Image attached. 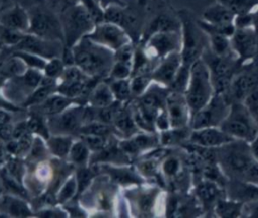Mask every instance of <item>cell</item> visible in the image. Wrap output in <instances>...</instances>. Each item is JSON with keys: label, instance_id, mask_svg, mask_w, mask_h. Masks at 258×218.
Instances as JSON below:
<instances>
[{"label": "cell", "instance_id": "6da1fadb", "mask_svg": "<svg viewBox=\"0 0 258 218\" xmlns=\"http://www.w3.org/2000/svg\"><path fill=\"white\" fill-rule=\"evenodd\" d=\"M217 161L229 180L258 185V162L249 143L233 140L218 148Z\"/></svg>", "mask_w": 258, "mask_h": 218}, {"label": "cell", "instance_id": "7a4b0ae2", "mask_svg": "<svg viewBox=\"0 0 258 218\" xmlns=\"http://www.w3.org/2000/svg\"><path fill=\"white\" fill-rule=\"evenodd\" d=\"M74 63L85 74L91 76H101L111 70L114 53L110 48H107L99 43L94 42L87 36L82 37L73 49Z\"/></svg>", "mask_w": 258, "mask_h": 218}, {"label": "cell", "instance_id": "3957f363", "mask_svg": "<svg viewBox=\"0 0 258 218\" xmlns=\"http://www.w3.org/2000/svg\"><path fill=\"white\" fill-rule=\"evenodd\" d=\"M181 26V58L182 64L191 66L201 59L209 45L207 33L199 25L198 18H195L188 10H180L177 13Z\"/></svg>", "mask_w": 258, "mask_h": 218}, {"label": "cell", "instance_id": "277c9868", "mask_svg": "<svg viewBox=\"0 0 258 218\" xmlns=\"http://www.w3.org/2000/svg\"><path fill=\"white\" fill-rule=\"evenodd\" d=\"M210 70L201 58L191 64L184 96L191 114L202 109L214 96Z\"/></svg>", "mask_w": 258, "mask_h": 218}, {"label": "cell", "instance_id": "5b68a950", "mask_svg": "<svg viewBox=\"0 0 258 218\" xmlns=\"http://www.w3.org/2000/svg\"><path fill=\"white\" fill-rule=\"evenodd\" d=\"M235 140L251 143L258 136V123L243 102H232L229 113L220 125Z\"/></svg>", "mask_w": 258, "mask_h": 218}, {"label": "cell", "instance_id": "8992f818", "mask_svg": "<svg viewBox=\"0 0 258 218\" xmlns=\"http://www.w3.org/2000/svg\"><path fill=\"white\" fill-rule=\"evenodd\" d=\"M202 59L207 64L214 91L217 94L228 93L233 77L241 67L236 57H219L214 54L208 47L204 51Z\"/></svg>", "mask_w": 258, "mask_h": 218}, {"label": "cell", "instance_id": "52a82bcc", "mask_svg": "<svg viewBox=\"0 0 258 218\" xmlns=\"http://www.w3.org/2000/svg\"><path fill=\"white\" fill-rule=\"evenodd\" d=\"M232 102L226 94L215 93L211 100L190 116L189 128L200 129L210 126H220L227 117Z\"/></svg>", "mask_w": 258, "mask_h": 218}, {"label": "cell", "instance_id": "ba28073f", "mask_svg": "<svg viewBox=\"0 0 258 218\" xmlns=\"http://www.w3.org/2000/svg\"><path fill=\"white\" fill-rule=\"evenodd\" d=\"M95 27V19L85 5H76L67 11L63 21V36L69 45L76 44L81 37Z\"/></svg>", "mask_w": 258, "mask_h": 218}, {"label": "cell", "instance_id": "9c48e42d", "mask_svg": "<svg viewBox=\"0 0 258 218\" xmlns=\"http://www.w3.org/2000/svg\"><path fill=\"white\" fill-rule=\"evenodd\" d=\"M181 28L162 30L146 37L144 51L151 61L159 62L166 56L181 50Z\"/></svg>", "mask_w": 258, "mask_h": 218}, {"label": "cell", "instance_id": "30bf717a", "mask_svg": "<svg viewBox=\"0 0 258 218\" xmlns=\"http://www.w3.org/2000/svg\"><path fill=\"white\" fill-rule=\"evenodd\" d=\"M258 89V71L249 63L239 68L233 77L227 96L231 102H242L252 91Z\"/></svg>", "mask_w": 258, "mask_h": 218}, {"label": "cell", "instance_id": "8fae6325", "mask_svg": "<svg viewBox=\"0 0 258 218\" xmlns=\"http://www.w3.org/2000/svg\"><path fill=\"white\" fill-rule=\"evenodd\" d=\"M231 44L240 66L247 65L258 51V33L254 27L236 28L231 36Z\"/></svg>", "mask_w": 258, "mask_h": 218}, {"label": "cell", "instance_id": "7c38bea8", "mask_svg": "<svg viewBox=\"0 0 258 218\" xmlns=\"http://www.w3.org/2000/svg\"><path fill=\"white\" fill-rule=\"evenodd\" d=\"M86 36L111 50H117L123 45L130 43V38L120 25L107 21L95 26Z\"/></svg>", "mask_w": 258, "mask_h": 218}, {"label": "cell", "instance_id": "4fadbf2b", "mask_svg": "<svg viewBox=\"0 0 258 218\" xmlns=\"http://www.w3.org/2000/svg\"><path fill=\"white\" fill-rule=\"evenodd\" d=\"M28 30L31 34L49 40L57 41V39H60L63 36L62 27L57 19L41 10H36L29 16Z\"/></svg>", "mask_w": 258, "mask_h": 218}, {"label": "cell", "instance_id": "5bb4252c", "mask_svg": "<svg viewBox=\"0 0 258 218\" xmlns=\"http://www.w3.org/2000/svg\"><path fill=\"white\" fill-rule=\"evenodd\" d=\"M165 108L168 114L170 128L189 127L191 112L186 102L184 93L172 90L167 93Z\"/></svg>", "mask_w": 258, "mask_h": 218}, {"label": "cell", "instance_id": "9a60e30c", "mask_svg": "<svg viewBox=\"0 0 258 218\" xmlns=\"http://www.w3.org/2000/svg\"><path fill=\"white\" fill-rule=\"evenodd\" d=\"M235 140L220 126H210L200 129H191L187 142L208 149H218Z\"/></svg>", "mask_w": 258, "mask_h": 218}, {"label": "cell", "instance_id": "2e32d148", "mask_svg": "<svg viewBox=\"0 0 258 218\" xmlns=\"http://www.w3.org/2000/svg\"><path fill=\"white\" fill-rule=\"evenodd\" d=\"M182 66L180 51L172 52L161 59L154 67L151 78L158 84L169 88Z\"/></svg>", "mask_w": 258, "mask_h": 218}, {"label": "cell", "instance_id": "e0dca14e", "mask_svg": "<svg viewBox=\"0 0 258 218\" xmlns=\"http://www.w3.org/2000/svg\"><path fill=\"white\" fill-rule=\"evenodd\" d=\"M16 46L19 50L28 51L43 59H53L59 53V45L56 40L45 39L34 34L23 35Z\"/></svg>", "mask_w": 258, "mask_h": 218}, {"label": "cell", "instance_id": "ac0fdd59", "mask_svg": "<svg viewBox=\"0 0 258 218\" xmlns=\"http://www.w3.org/2000/svg\"><path fill=\"white\" fill-rule=\"evenodd\" d=\"M225 188L214 181L201 178L194 185V196L198 200L203 210H214V206L222 196Z\"/></svg>", "mask_w": 258, "mask_h": 218}, {"label": "cell", "instance_id": "d6986e66", "mask_svg": "<svg viewBox=\"0 0 258 218\" xmlns=\"http://www.w3.org/2000/svg\"><path fill=\"white\" fill-rule=\"evenodd\" d=\"M235 14L218 0L205 8L202 20L213 26H226L234 24Z\"/></svg>", "mask_w": 258, "mask_h": 218}, {"label": "cell", "instance_id": "ffe728a7", "mask_svg": "<svg viewBox=\"0 0 258 218\" xmlns=\"http://www.w3.org/2000/svg\"><path fill=\"white\" fill-rule=\"evenodd\" d=\"M1 23L6 28L24 32L29 29V15L23 8L15 6L2 14Z\"/></svg>", "mask_w": 258, "mask_h": 218}, {"label": "cell", "instance_id": "44dd1931", "mask_svg": "<svg viewBox=\"0 0 258 218\" xmlns=\"http://www.w3.org/2000/svg\"><path fill=\"white\" fill-rule=\"evenodd\" d=\"M243 205L244 203L231 199L226 195L218 200V202L214 206L213 213L217 217H223V218L242 217Z\"/></svg>", "mask_w": 258, "mask_h": 218}, {"label": "cell", "instance_id": "7402d4cb", "mask_svg": "<svg viewBox=\"0 0 258 218\" xmlns=\"http://www.w3.org/2000/svg\"><path fill=\"white\" fill-rule=\"evenodd\" d=\"M207 35L209 39L208 48L214 54L219 57H236L232 48L231 37L215 32H209Z\"/></svg>", "mask_w": 258, "mask_h": 218}, {"label": "cell", "instance_id": "603a6c76", "mask_svg": "<svg viewBox=\"0 0 258 218\" xmlns=\"http://www.w3.org/2000/svg\"><path fill=\"white\" fill-rule=\"evenodd\" d=\"M158 138L153 134H139L129 141H123L121 147L129 153H136L142 149L153 148L157 145Z\"/></svg>", "mask_w": 258, "mask_h": 218}, {"label": "cell", "instance_id": "cb8c5ba5", "mask_svg": "<svg viewBox=\"0 0 258 218\" xmlns=\"http://www.w3.org/2000/svg\"><path fill=\"white\" fill-rule=\"evenodd\" d=\"M83 118L85 119L84 110L82 108H74L61 114L56 121V125L60 130L71 132L80 126Z\"/></svg>", "mask_w": 258, "mask_h": 218}, {"label": "cell", "instance_id": "d4e9b609", "mask_svg": "<svg viewBox=\"0 0 258 218\" xmlns=\"http://www.w3.org/2000/svg\"><path fill=\"white\" fill-rule=\"evenodd\" d=\"M104 17L107 22H112L120 26H123V25L131 26L136 22V18L133 14L126 13L122 9L115 6L109 7L105 11Z\"/></svg>", "mask_w": 258, "mask_h": 218}, {"label": "cell", "instance_id": "484cf974", "mask_svg": "<svg viewBox=\"0 0 258 218\" xmlns=\"http://www.w3.org/2000/svg\"><path fill=\"white\" fill-rule=\"evenodd\" d=\"M162 173L170 179H180L184 173V166L180 157L176 155H167L161 165Z\"/></svg>", "mask_w": 258, "mask_h": 218}, {"label": "cell", "instance_id": "4316f807", "mask_svg": "<svg viewBox=\"0 0 258 218\" xmlns=\"http://www.w3.org/2000/svg\"><path fill=\"white\" fill-rule=\"evenodd\" d=\"M71 100L69 97L52 96L47 97L39 105V111L44 114H57L60 113L69 104Z\"/></svg>", "mask_w": 258, "mask_h": 218}, {"label": "cell", "instance_id": "83f0119b", "mask_svg": "<svg viewBox=\"0 0 258 218\" xmlns=\"http://www.w3.org/2000/svg\"><path fill=\"white\" fill-rule=\"evenodd\" d=\"M226 7H228L235 15L254 12L258 0H218Z\"/></svg>", "mask_w": 258, "mask_h": 218}, {"label": "cell", "instance_id": "f1b7e54d", "mask_svg": "<svg viewBox=\"0 0 258 218\" xmlns=\"http://www.w3.org/2000/svg\"><path fill=\"white\" fill-rule=\"evenodd\" d=\"M92 103L98 107H107L112 103V90L106 84L97 86L91 96Z\"/></svg>", "mask_w": 258, "mask_h": 218}, {"label": "cell", "instance_id": "f546056e", "mask_svg": "<svg viewBox=\"0 0 258 218\" xmlns=\"http://www.w3.org/2000/svg\"><path fill=\"white\" fill-rule=\"evenodd\" d=\"M116 127L123 133L131 134L136 129V122L127 111H117L114 117Z\"/></svg>", "mask_w": 258, "mask_h": 218}, {"label": "cell", "instance_id": "4dcf8cb0", "mask_svg": "<svg viewBox=\"0 0 258 218\" xmlns=\"http://www.w3.org/2000/svg\"><path fill=\"white\" fill-rule=\"evenodd\" d=\"M3 203H4V208L12 216L26 217L30 215V211L28 210L25 203H23L21 200L10 198V197H4Z\"/></svg>", "mask_w": 258, "mask_h": 218}, {"label": "cell", "instance_id": "1f68e13d", "mask_svg": "<svg viewBox=\"0 0 258 218\" xmlns=\"http://www.w3.org/2000/svg\"><path fill=\"white\" fill-rule=\"evenodd\" d=\"M48 145L53 154L62 157L69 153L72 145V140L70 137L56 136L48 140Z\"/></svg>", "mask_w": 258, "mask_h": 218}, {"label": "cell", "instance_id": "d6a6232c", "mask_svg": "<svg viewBox=\"0 0 258 218\" xmlns=\"http://www.w3.org/2000/svg\"><path fill=\"white\" fill-rule=\"evenodd\" d=\"M14 56L20 58L26 64V66H29L30 68H33V69H37V70L44 69L46 65V62L44 61L43 58L28 51L18 50L17 52L14 53Z\"/></svg>", "mask_w": 258, "mask_h": 218}, {"label": "cell", "instance_id": "836d02e7", "mask_svg": "<svg viewBox=\"0 0 258 218\" xmlns=\"http://www.w3.org/2000/svg\"><path fill=\"white\" fill-rule=\"evenodd\" d=\"M88 148L89 147L84 141L75 143L70 149L71 159L76 164H84L88 157Z\"/></svg>", "mask_w": 258, "mask_h": 218}, {"label": "cell", "instance_id": "e575fe53", "mask_svg": "<svg viewBox=\"0 0 258 218\" xmlns=\"http://www.w3.org/2000/svg\"><path fill=\"white\" fill-rule=\"evenodd\" d=\"M53 89V85L52 83H46L45 85H43L42 87H40L39 89H37L25 102V105H31V104H35V103H41L42 101H44L50 94V92Z\"/></svg>", "mask_w": 258, "mask_h": 218}, {"label": "cell", "instance_id": "d590c367", "mask_svg": "<svg viewBox=\"0 0 258 218\" xmlns=\"http://www.w3.org/2000/svg\"><path fill=\"white\" fill-rule=\"evenodd\" d=\"M26 64L18 57L14 56L12 60H10L4 68V71L6 74L10 76H18V75H23L26 71L25 69Z\"/></svg>", "mask_w": 258, "mask_h": 218}, {"label": "cell", "instance_id": "8d00e7d4", "mask_svg": "<svg viewBox=\"0 0 258 218\" xmlns=\"http://www.w3.org/2000/svg\"><path fill=\"white\" fill-rule=\"evenodd\" d=\"M155 196H156L155 191L145 192L139 196L137 203H138V208L142 213L147 214L151 211V209L153 208V205H154Z\"/></svg>", "mask_w": 258, "mask_h": 218}, {"label": "cell", "instance_id": "74e56055", "mask_svg": "<svg viewBox=\"0 0 258 218\" xmlns=\"http://www.w3.org/2000/svg\"><path fill=\"white\" fill-rule=\"evenodd\" d=\"M132 68L133 66L131 64L115 61V63L111 68V76L117 80L125 79L130 75Z\"/></svg>", "mask_w": 258, "mask_h": 218}, {"label": "cell", "instance_id": "f35d334b", "mask_svg": "<svg viewBox=\"0 0 258 218\" xmlns=\"http://www.w3.org/2000/svg\"><path fill=\"white\" fill-rule=\"evenodd\" d=\"M115 51H116L114 53L115 61L131 64L133 66V59H134V53L135 52H134V50L132 48L131 43H127V44L123 45L122 47L118 48Z\"/></svg>", "mask_w": 258, "mask_h": 218}, {"label": "cell", "instance_id": "ab89813d", "mask_svg": "<svg viewBox=\"0 0 258 218\" xmlns=\"http://www.w3.org/2000/svg\"><path fill=\"white\" fill-rule=\"evenodd\" d=\"M111 90L115 94V96L120 100L126 99L130 95V92H131L129 83L127 81H125L124 79L114 82L111 86Z\"/></svg>", "mask_w": 258, "mask_h": 218}, {"label": "cell", "instance_id": "60d3db41", "mask_svg": "<svg viewBox=\"0 0 258 218\" xmlns=\"http://www.w3.org/2000/svg\"><path fill=\"white\" fill-rule=\"evenodd\" d=\"M113 179L119 183H138V178L129 171L126 170H109Z\"/></svg>", "mask_w": 258, "mask_h": 218}, {"label": "cell", "instance_id": "b9f144b4", "mask_svg": "<svg viewBox=\"0 0 258 218\" xmlns=\"http://www.w3.org/2000/svg\"><path fill=\"white\" fill-rule=\"evenodd\" d=\"M150 82V77L145 75V74H139L135 78H133L130 88L131 92L134 94H141L149 85Z\"/></svg>", "mask_w": 258, "mask_h": 218}, {"label": "cell", "instance_id": "7bdbcfd3", "mask_svg": "<svg viewBox=\"0 0 258 218\" xmlns=\"http://www.w3.org/2000/svg\"><path fill=\"white\" fill-rule=\"evenodd\" d=\"M242 102L244 103V105L247 107V109L250 111V113L253 115V117L257 121L258 120V89L248 94Z\"/></svg>", "mask_w": 258, "mask_h": 218}, {"label": "cell", "instance_id": "ee69618b", "mask_svg": "<svg viewBox=\"0 0 258 218\" xmlns=\"http://www.w3.org/2000/svg\"><path fill=\"white\" fill-rule=\"evenodd\" d=\"M44 72L48 78L58 76L63 72V62L57 58L51 59L48 63H46L44 67Z\"/></svg>", "mask_w": 258, "mask_h": 218}, {"label": "cell", "instance_id": "f6af8a7d", "mask_svg": "<svg viewBox=\"0 0 258 218\" xmlns=\"http://www.w3.org/2000/svg\"><path fill=\"white\" fill-rule=\"evenodd\" d=\"M83 134H97V135H106L109 133L110 129L104 122H94L87 125L81 129Z\"/></svg>", "mask_w": 258, "mask_h": 218}, {"label": "cell", "instance_id": "bcb514c9", "mask_svg": "<svg viewBox=\"0 0 258 218\" xmlns=\"http://www.w3.org/2000/svg\"><path fill=\"white\" fill-rule=\"evenodd\" d=\"M84 142L91 149L101 150V149H104V146L106 144V139H105V135L85 134Z\"/></svg>", "mask_w": 258, "mask_h": 218}, {"label": "cell", "instance_id": "7dc6e473", "mask_svg": "<svg viewBox=\"0 0 258 218\" xmlns=\"http://www.w3.org/2000/svg\"><path fill=\"white\" fill-rule=\"evenodd\" d=\"M23 83L29 88H35L41 82V75L37 71V69H28L25 71L23 75H21Z\"/></svg>", "mask_w": 258, "mask_h": 218}, {"label": "cell", "instance_id": "c3c4849f", "mask_svg": "<svg viewBox=\"0 0 258 218\" xmlns=\"http://www.w3.org/2000/svg\"><path fill=\"white\" fill-rule=\"evenodd\" d=\"M27 128L30 132L41 134L45 137H47V130L46 127L42 121V119L36 115H33L29 118V120L26 122Z\"/></svg>", "mask_w": 258, "mask_h": 218}, {"label": "cell", "instance_id": "681fc988", "mask_svg": "<svg viewBox=\"0 0 258 218\" xmlns=\"http://www.w3.org/2000/svg\"><path fill=\"white\" fill-rule=\"evenodd\" d=\"M77 187H78V184L76 183V181L74 179H71L69 180L64 185L63 187L61 188V190L59 191L58 193V196H57V200L59 202H66L68 201L70 198L73 197V195L75 194L76 190H77Z\"/></svg>", "mask_w": 258, "mask_h": 218}, {"label": "cell", "instance_id": "f907efd6", "mask_svg": "<svg viewBox=\"0 0 258 218\" xmlns=\"http://www.w3.org/2000/svg\"><path fill=\"white\" fill-rule=\"evenodd\" d=\"M253 24H254L253 12L235 15L234 25L236 28H249V27H253Z\"/></svg>", "mask_w": 258, "mask_h": 218}, {"label": "cell", "instance_id": "816d5d0a", "mask_svg": "<svg viewBox=\"0 0 258 218\" xmlns=\"http://www.w3.org/2000/svg\"><path fill=\"white\" fill-rule=\"evenodd\" d=\"M242 216L258 218V200H253L244 203Z\"/></svg>", "mask_w": 258, "mask_h": 218}, {"label": "cell", "instance_id": "f5cc1de1", "mask_svg": "<svg viewBox=\"0 0 258 218\" xmlns=\"http://www.w3.org/2000/svg\"><path fill=\"white\" fill-rule=\"evenodd\" d=\"M91 178H92V173L89 170L82 169V170L79 171V173H78V186H79L80 191H82V190H84V188H86V186L89 184Z\"/></svg>", "mask_w": 258, "mask_h": 218}, {"label": "cell", "instance_id": "db71d44e", "mask_svg": "<svg viewBox=\"0 0 258 218\" xmlns=\"http://www.w3.org/2000/svg\"><path fill=\"white\" fill-rule=\"evenodd\" d=\"M156 169H157V162H156V160L153 159V158L144 160V161L140 165V170H141L143 173L148 174V175H153V174H155Z\"/></svg>", "mask_w": 258, "mask_h": 218}, {"label": "cell", "instance_id": "11a10c76", "mask_svg": "<svg viewBox=\"0 0 258 218\" xmlns=\"http://www.w3.org/2000/svg\"><path fill=\"white\" fill-rule=\"evenodd\" d=\"M13 130H14L13 126H11L8 123L0 125V139L9 141L13 136Z\"/></svg>", "mask_w": 258, "mask_h": 218}, {"label": "cell", "instance_id": "9f6ffc18", "mask_svg": "<svg viewBox=\"0 0 258 218\" xmlns=\"http://www.w3.org/2000/svg\"><path fill=\"white\" fill-rule=\"evenodd\" d=\"M249 145H250V149L253 157L258 162V136L251 143H249Z\"/></svg>", "mask_w": 258, "mask_h": 218}, {"label": "cell", "instance_id": "6f0895ef", "mask_svg": "<svg viewBox=\"0 0 258 218\" xmlns=\"http://www.w3.org/2000/svg\"><path fill=\"white\" fill-rule=\"evenodd\" d=\"M9 120H10L9 115H8L5 111L0 110V125L5 124V123H8Z\"/></svg>", "mask_w": 258, "mask_h": 218}, {"label": "cell", "instance_id": "680465c9", "mask_svg": "<svg viewBox=\"0 0 258 218\" xmlns=\"http://www.w3.org/2000/svg\"><path fill=\"white\" fill-rule=\"evenodd\" d=\"M253 14H254V24H253V27L256 30V32L258 33V5H257L255 11L253 12Z\"/></svg>", "mask_w": 258, "mask_h": 218}, {"label": "cell", "instance_id": "91938a15", "mask_svg": "<svg viewBox=\"0 0 258 218\" xmlns=\"http://www.w3.org/2000/svg\"><path fill=\"white\" fill-rule=\"evenodd\" d=\"M251 64L254 66V68L258 71V51H257V53L255 54V57H254V59H253V61L251 62Z\"/></svg>", "mask_w": 258, "mask_h": 218}, {"label": "cell", "instance_id": "94428289", "mask_svg": "<svg viewBox=\"0 0 258 218\" xmlns=\"http://www.w3.org/2000/svg\"><path fill=\"white\" fill-rule=\"evenodd\" d=\"M4 159V150H3V147L0 145V164L3 161Z\"/></svg>", "mask_w": 258, "mask_h": 218}, {"label": "cell", "instance_id": "6125c7cd", "mask_svg": "<svg viewBox=\"0 0 258 218\" xmlns=\"http://www.w3.org/2000/svg\"><path fill=\"white\" fill-rule=\"evenodd\" d=\"M56 4H66L69 0H53Z\"/></svg>", "mask_w": 258, "mask_h": 218}, {"label": "cell", "instance_id": "be15d7a7", "mask_svg": "<svg viewBox=\"0 0 258 218\" xmlns=\"http://www.w3.org/2000/svg\"><path fill=\"white\" fill-rule=\"evenodd\" d=\"M0 193H1V185H0Z\"/></svg>", "mask_w": 258, "mask_h": 218}, {"label": "cell", "instance_id": "e7e4bbea", "mask_svg": "<svg viewBox=\"0 0 258 218\" xmlns=\"http://www.w3.org/2000/svg\"><path fill=\"white\" fill-rule=\"evenodd\" d=\"M257 122H258V120H257Z\"/></svg>", "mask_w": 258, "mask_h": 218}]
</instances>
